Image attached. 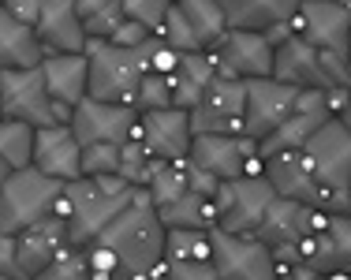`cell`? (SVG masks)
Instances as JSON below:
<instances>
[{
  "mask_svg": "<svg viewBox=\"0 0 351 280\" xmlns=\"http://www.w3.org/2000/svg\"><path fill=\"white\" fill-rule=\"evenodd\" d=\"M273 56H277V41L262 30H228L217 45L210 49V60L217 75L224 79H269L273 75Z\"/></svg>",
  "mask_w": 351,
  "mask_h": 280,
  "instance_id": "cell-11",
  "label": "cell"
},
{
  "mask_svg": "<svg viewBox=\"0 0 351 280\" xmlns=\"http://www.w3.org/2000/svg\"><path fill=\"white\" fill-rule=\"evenodd\" d=\"M169 8H172V0H123V19L138 23L149 34H161L165 19H169Z\"/></svg>",
  "mask_w": 351,
  "mask_h": 280,
  "instance_id": "cell-35",
  "label": "cell"
},
{
  "mask_svg": "<svg viewBox=\"0 0 351 280\" xmlns=\"http://www.w3.org/2000/svg\"><path fill=\"white\" fill-rule=\"evenodd\" d=\"M329 213L322 205H306V202H291V199H273V205L265 209L262 225H258V240L269 243L273 251L277 246H291L299 240H306L311 232H322L329 225Z\"/></svg>",
  "mask_w": 351,
  "mask_h": 280,
  "instance_id": "cell-18",
  "label": "cell"
},
{
  "mask_svg": "<svg viewBox=\"0 0 351 280\" xmlns=\"http://www.w3.org/2000/svg\"><path fill=\"white\" fill-rule=\"evenodd\" d=\"M135 191L138 187H131L123 176H82V179L64 183L56 217L68 225L71 246L86 251V246L131 205Z\"/></svg>",
  "mask_w": 351,
  "mask_h": 280,
  "instance_id": "cell-2",
  "label": "cell"
},
{
  "mask_svg": "<svg viewBox=\"0 0 351 280\" xmlns=\"http://www.w3.org/2000/svg\"><path fill=\"white\" fill-rule=\"evenodd\" d=\"M291 30L322 53L348 56L351 49V12L340 8L337 0H303L291 19Z\"/></svg>",
  "mask_w": 351,
  "mask_h": 280,
  "instance_id": "cell-15",
  "label": "cell"
},
{
  "mask_svg": "<svg viewBox=\"0 0 351 280\" xmlns=\"http://www.w3.org/2000/svg\"><path fill=\"white\" fill-rule=\"evenodd\" d=\"M228 34V19L217 0H172L161 38L180 53H210Z\"/></svg>",
  "mask_w": 351,
  "mask_h": 280,
  "instance_id": "cell-8",
  "label": "cell"
},
{
  "mask_svg": "<svg viewBox=\"0 0 351 280\" xmlns=\"http://www.w3.org/2000/svg\"><path fill=\"white\" fill-rule=\"evenodd\" d=\"M0 120H4V105H0Z\"/></svg>",
  "mask_w": 351,
  "mask_h": 280,
  "instance_id": "cell-49",
  "label": "cell"
},
{
  "mask_svg": "<svg viewBox=\"0 0 351 280\" xmlns=\"http://www.w3.org/2000/svg\"><path fill=\"white\" fill-rule=\"evenodd\" d=\"M82 176H120V146L112 142L82 146Z\"/></svg>",
  "mask_w": 351,
  "mask_h": 280,
  "instance_id": "cell-37",
  "label": "cell"
},
{
  "mask_svg": "<svg viewBox=\"0 0 351 280\" xmlns=\"http://www.w3.org/2000/svg\"><path fill=\"white\" fill-rule=\"evenodd\" d=\"M265 179L277 191V199H291V202H306V205H322L329 209V194L317 183V176L311 172L303 150H280L273 157H265Z\"/></svg>",
  "mask_w": 351,
  "mask_h": 280,
  "instance_id": "cell-20",
  "label": "cell"
},
{
  "mask_svg": "<svg viewBox=\"0 0 351 280\" xmlns=\"http://www.w3.org/2000/svg\"><path fill=\"white\" fill-rule=\"evenodd\" d=\"M157 34L146 38L142 45H112V41H90V97L101 101H120L131 105L142 75L149 71V56H154Z\"/></svg>",
  "mask_w": 351,
  "mask_h": 280,
  "instance_id": "cell-3",
  "label": "cell"
},
{
  "mask_svg": "<svg viewBox=\"0 0 351 280\" xmlns=\"http://www.w3.org/2000/svg\"><path fill=\"white\" fill-rule=\"evenodd\" d=\"M243 109L247 82L217 75L191 109V127H195V135H243Z\"/></svg>",
  "mask_w": 351,
  "mask_h": 280,
  "instance_id": "cell-13",
  "label": "cell"
},
{
  "mask_svg": "<svg viewBox=\"0 0 351 280\" xmlns=\"http://www.w3.org/2000/svg\"><path fill=\"white\" fill-rule=\"evenodd\" d=\"M169 280H221L210 262H165Z\"/></svg>",
  "mask_w": 351,
  "mask_h": 280,
  "instance_id": "cell-38",
  "label": "cell"
},
{
  "mask_svg": "<svg viewBox=\"0 0 351 280\" xmlns=\"http://www.w3.org/2000/svg\"><path fill=\"white\" fill-rule=\"evenodd\" d=\"M273 79L288 82V86H299V90H348L351 68H348V56L322 53V49H314L311 41H303L291 30L277 45Z\"/></svg>",
  "mask_w": 351,
  "mask_h": 280,
  "instance_id": "cell-5",
  "label": "cell"
},
{
  "mask_svg": "<svg viewBox=\"0 0 351 280\" xmlns=\"http://www.w3.org/2000/svg\"><path fill=\"white\" fill-rule=\"evenodd\" d=\"M71 246L68 225L60 217H45L38 225L23 228L15 236V251H19V280H34L49 262H56Z\"/></svg>",
  "mask_w": 351,
  "mask_h": 280,
  "instance_id": "cell-22",
  "label": "cell"
},
{
  "mask_svg": "<svg viewBox=\"0 0 351 280\" xmlns=\"http://www.w3.org/2000/svg\"><path fill=\"white\" fill-rule=\"evenodd\" d=\"M8 172H12V168H8V164H4V157H0V187H4V179H8Z\"/></svg>",
  "mask_w": 351,
  "mask_h": 280,
  "instance_id": "cell-46",
  "label": "cell"
},
{
  "mask_svg": "<svg viewBox=\"0 0 351 280\" xmlns=\"http://www.w3.org/2000/svg\"><path fill=\"white\" fill-rule=\"evenodd\" d=\"M149 199L154 205H169L176 202L180 194L191 191V179H187V161H165L161 168H157V176L149 179Z\"/></svg>",
  "mask_w": 351,
  "mask_h": 280,
  "instance_id": "cell-33",
  "label": "cell"
},
{
  "mask_svg": "<svg viewBox=\"0 0 351 280\" xmlns=\"http://www.w3.org/2000/svg\"><path fill=\"white\" fill-rule=\"evenodd\" d=\"M176 64H180V49H172L169 41L157 34V45H154V56H149V71H157V75H172Z\"/></svg>",
  "mask_w": 351,
  "mask_h": 280,
  "instance_id": "cell-39",
  "label": "cell"
},
{
  "mask_svg": "<svg viewBox=\"0 0 351 280\" xmlns=\"http://www.w3.org/2000/svg\"><path fill=\"white\" fill-rule=\"evenodd\" d=\"M337 4H340V8H348V12H351V0H337Z\"/></svg>",
  "mask_w": 351,
  "mask_h": 280,
  "instance_id": "cell-47",
  "label": "cell"
},
{
  "mask_svg": "<svg viewBox=\"0 0 351 280\" xmlns=\"http://www.w3.org/2000/svg\"><path fill=\"white\" fill-rule=\"evenodd\" d=\"M34 135L38 127H30L27 120H0V157L8 168H27L34 164Z\"/></svg>",
  "mask_w": 351,
  "mask_h": 280,
  "instance_id": "cell-29",
  "label": "cell"
},
{
  "mask_svg": "<svg viewBox=\"0 0 351 280\" xmlns=\"http://www.w3.org/2000/svg\"><path fill=\"white\" fill-rule=\"evenodd\" d=\"M0 280H4V277H0Z\"/></svg>",
  "mask_w": 351,
  "mask_h": 280,
  "instance_id": "cell-51",
  "label": "cell"
},
{
  "mask_svg": "<svg viewBox=\"0 0 351 280\" xmlns=\"http://www.w3.org/2000/svg\"><path fill=\"white\" fill-rule=\"evenodd\" d=\"M340 123L351 131V90H348V97H344V109H340Z\"/></svg>",
  "mask_w": 351,
  "mask_h": 280,
  "instance_id": "cell-44",
  "label": "cell"
},
{
  "mask_svg": "<svg viewBox=\"0 0 351 280\" xmlns=\"http://www.w3.org/2000/svg\"><path fill=\"white\" fill-rule=\"evenodd\" d=\"M348 68H351V49H348Z\"/></svg>",
  "mask_w": 351,
  "mask_h": 280,
  "instance_id": "cell-48",
  "label": "cell"
},
{
  "mask_svg": "<svg viewBox=\"0 0 351 280\" xmlns=\"http://www.w3.org/2000/svg\"><path fill=\"white\" fill-rule=\"evenodd\" d=\"M299 86H288L280 79H250L247 82V109H243V135L262 142L265 135L280 127L295 112Z\"/></svg>",
  "mask_w": 351,
  "mask_h": 280,
  "instance_id": "cell-14",
  "label": "cell"
},
{
  "mask_svg": "<svg viewBox=\"0 0 351 280\" xmlns=\"http://www.w3.org/2000/svg\"><path fill=\"white\" fill-rule=\"evenodd\" d=\"M224 8L228 30H262L269 34L273 27H291L303 0H217Z\"/></svg>",
  "mask_w": 351,
  "mask_h": 280,
  "instance_id": "cell-25",
  "label": "cell"
},
{
  "mask_svg": "<svg viewBox=\"0 0 351 280\" xmlns=\"http://www.w3.org/2000/svg\"><path fill=\"white\" fill-rule=\"evenodd\" d=\"M299 266L317 277H329L337 269H351V209L329 213V225L299 240Z\"/></svg>",
  "mask_w": 351,
  "mask_h": 280,
  "instance_id": "cell-17",
  "label": "cell"
},
{
  "mask_svg": "<svg viewBox=\"0 0 351 280\" xmlns=\"http://www.w3.org/2000/svg\"><path fill=\"white\" fill-rule=\"evenodd\" d=\"M210 228H169L165 236V262H210Z\"/></svg>",
  "mask_w": 351,
  "mask_h": 280,
  "instance_id": "cell-31",
  "label": "cell"
},
{
  "mask_svg": "<svg viewBox=\"0 0 351 280\" xmlns=\"http://www.w3.org/2000/svg\"><path fill=\"white\" fill-rule=\"evenodd\" d=\"M146 38H154V34H149V30H142L138 23L123 19V23H120V30H116V34L108 38V41H112V45H142Z\"/></svg>",
  "mask_w": 351,
  "mask_h": 280,
  "instance_id": "cell-42",
  "label": "cell"
},
{
  "mask_svg": "<svg viewBox=\"0 0 351 280\" xmlns=\"http://www.w3.org/2000/svg\"><path fill=\"white\" fill-rule=\"evenodd\" d=\"M34 168H41L53 179H60V183L82 179V142L71 131V123L38 127V135H34Z\"/></svg>",
  "mask_w": 351,
  "mask_h": 280,
  "instance_id": "cell-21",
  "label": "cell"
},
{
  "mask_svg": "<svg viewBox=\"0 0 351 280\" xmlns=\"http://www.w3.org/2000/svg\"><path fill=\"white\" fill-rule=\"evenodd\" d=\"M165 228H217V202L210 194L187 191L169 205H157Z\"/></svg>",
  "mask_w": 351,
  "mask_h": 280,
  "instance_id": "cell-28",
  "label": "cell"
},
{
  "mask_svg": "<svg viewBox=\"0 0 351 280\" xmlns=\"http://www.w3.org/2000/svg\"><path fill=\"white\" fill-rule=\"evenodd\" d=\"M138 120L142 112L135 105H120V101H101V97H82L71 109V131L79 135L82 146L94 142H112L123 146L138 135Z\"/></svg>",
  "mask_w": 351,
  "mask_h": 280,
  "instance_id": "cell-12",
  "label": "cell"
},
{
  "mask_svg": "<svg viewBox=\"0 0 351 280\" xmlns=\"http://www.w3.org/2000/svg\"><path fill=\"white\" fill-rule=\"evenodd\" d=\"M277 191L269 187L265 176H239V179H224L217 187L213 202H217V228L224 232H239V236H254L262 225L265 209L273 205Z\"/></svg>",
  "mask_w": 351,
  "mask_h": 280,
  "instance_id": "cell-10",
  "label": "cell"
},
{
  "mask_svg": "<svg viewBox=\"0 0 351 280\" xmlns=\"http://www.w3.org/2000/svg\"><path fill=\"white\" fill-rule=\"evenodd\" d=\"M165 236L169 228L161 225L154 199L146 187H138L131 205L97 236L94 243H105L120 262V280H149L165 266Z\"/></svg>",
  "mask_w": 351,
  "mask_h": 280,
  "instance_id": "cell-1",
  "label": "cell"
},
{
  "mask_svg": "<svg viewBox=\"0 0 351 280\" xmlns=\"http://www.w3.org/2000/svg\"><path fill=\"white\" fill-rule=\"evenodd\" d=\"M41 60H45V45H41L38 30L0 8V71L38 68Z\"/></svg>",
  "mask_w": 351,
  "mask_h": 280,
  "instance_id": "cell-26",
  "label": "cell"
},
{
  "mask_svg": "<svg viewBox=\"0 0 351 280\" xmlns=\"http://www.w3.org/2000/svg\"><path fill=\"white\" fill-rule=\"evenodd\" d=\"M64 183L45 176L41 168L27 164V168H12L0 187V232L19 236L23 228L38 225L45 217H56Z\"/></svg>",
  "mask_w": 351,
  "mask_h": 280,
  "instance_id": "cell-4",
  "label": "cell"
},
{
  "mask_svg": "<svg viewBox=\"0 0 351 280\" xmlns=\"http://www.w3.org/2000/svg\"><path fill=\"white\" fill-rule=\"evenodd\" d=\"M210 266L217 269L221 280H280L277 262H273V246L262 243L258 236H239L210 228Z\"/></svg>",
  "mask_w": 351,
  "mask_h": 280,
  "instance_id": "cell-9",
  "label": "cell"
},
{
  "mask_svg": "<svg viewBox=\"0 0 351 280\" xmlns=\"http://www.w3.org/2000/svg\"><path fill=\"white\" fill-rule=\"evenodd\" d=\"M325 280H351V269H337V273H329Z\"/></svg>",
  "mask_w": 351,
  "mask_h": 280,
  "instance_id": "cell-45",
  "label": "cell"
},
{
  "mask_svg": "<svg viewBox=\"0 0 351 280\" xmlns=\"http://www.w3.org/2000/svg\"><path fill=\"white\" fill-rule=\"evenodd\" d=\"M138 142L154 153L157 161H187L195 127H191V109H154L142 112L138 120Z\"/></svg>",
  "mask_w": 351,
  "mask_h": 280,
  "instance_id": "cell-19",
  "label": "cell"
},
{
  "mask_svg": "<svg viewBox=\"0 0 351 280\" xmlns=\"http://www.w3.org/2000/svg\"><path fill=\"white\" fill-rule=\"evenodd\" d=\"M34 30H38L41 45H45V53H86V45H90L75 0H45Z\"/></svg>",
  "mask_w": 351,
  "mask_h": 280,
  "instance_id": "cell-23",
  "label": "cell"
},
{
  "mask_svg": "<svg viewBox=\"0 0 351 280\" xmlns=\"http://www.w3.org/2000/svg\"><path fill=\"white\" fill-rule=\"evenodd\" d=\"M258 153V142L247 135H195L187 164L198 172H210L213 179H239L247 176V164Z\"/></svg>",
  "mask_w": 351,
  "mask_h": 280,
  "instance_id": "cell-16",
  "label": "cell"
},
{
  "mask_svg": "<svg viewBox=\"0 0 351 280\" xmlns=\"http://www.w3.org/2000/svg\"><path fill=\"white\" fill-rule=\"evenodd\" d=\"M45 86L64 109H75L90 94V56L86 53H45L41 60Z\"/></svg>",
  "mask_w": 351,
  "mask_h": 280,
  "instance_id": "cell-24",
  "label": "cell"
},
{
  "mask_svg": "<svg viewBox=\"0 0 351 280\" xmlns=\"http://www.w3.org/2000/svg\"><path fill=\"white\" fill-rule=\"evenodd\" d=\"M161 164L165 161H157L154 153L138 142V138H131V142L120 146V176L128 179L131 187H149V179L157 176V168H161Z\"/></svg>",
  "mask_w": 351,
  "mask_h": 280,
  "instance_id": "cell-32",
  "label": "cell"
},
{
  "mask_svg": "<svg viewBox=\"0 0 351 280\" xmlns=\"http://www.w3.org/2000/svg\"><path fill=\"white\" fill-rule=\"evenodd\" d=\"M217 79V68L210 60V53H180V64L169 75L172 86V105L176 109H195L198 97L210 90V82Z\"/></svg>",
  "mask_w": 351,
  "mask_h": 280,
  "instance_id": "cell-27",
  "label": "cell"
},
{
  "mask_svg": "<svg viewBox=\"0 0 351 280\" xmlns=\"http://www.w3.org/2000/svg\"><path fill=\"white\" fill-rule=\"evenodd\" d=\"M41 8H45V0H4V12H12L15 19L30 23V27H34V23H38Z\"/></svg>",
  "mask_w": 351,
  "mask_h": 280,
  "instance_id": "cell-41",
  "label": "cell"
},
{
  "mask_svg": "<svg viewBox=\"0 0 351 280\" xmlns=\"http://www.w3.org/2000/svg\"><path fill=\"white\" fill-rule=\"evenodd\" d=\"M135 105L138 112H154V109H172V86L169 75H157V71H146L135 90Z\"/></svg>",
  "mask_w": 351,
  "mask_h": 280,
  "instance_id": "cell-34",
  "label": "cell"
},
{
  "mask_svg": "<svg viewBox=\"0 0 351 280\" xmlns=\"http://www.w3.org/2000/svg\"><path fill=\"white\" fill-rule=\"evenodd\" d=\"M0 8H4V0H0Z\"/></svg>",
  "mask_w": 351,
  "mask_h": 280,
  "instance_id": "cell-50",
  "label": "cell"
},
{
  "mask_svg": "<svg viewBox=\"0 0 351 280\" xmlns=\"http://www.w3.org/2000/svg\"><path fill=\"white\" fill-rule=\"evenodd\" d=\"M0 105L4 116L27 120L30 127H53V123H71V109H64L45 86V75L38 68L0 71Z\"/></svg>",
  "mask_w": 351,
  "mask_h": 280,
  "instance_id": "cell-7",
  "label": "cell"
},
{
  "mask_svg": "<svg viewBox=\"0 0 351 280\" xmlns=\"http://www.w3.org/2000/svg\"><path fill=\"white\" fill-rule=\"evenodd\" d=\"M34 280H94L90 277V266H86V251L68 246V251H64L56 262H49Z\"/></svg>",
  "mask_w": 351,
  "mask_h": 280,
  "instance_id": "cell-36",
  "label": "cell"
},
{
  "mask_svg": "<svg viewBox=\"0 0 351 280\" xmlns=\"http://www.w3.org/2000/svg\"><path fill=\"white\" fill-rule=\"evenodd\" d=\"M280 280H325V277H317V273H311V269L299 266V269H291V273H284Z\"/></svg>",
  "mask_w": 351,
  "mask_h": 280,
  "instance_id": "cell-43",
  "label": "cell"
},
{
  "mask_svg": "<svg viewBox=\"0 0 351 280\" xmlns=\"http://www.w3.org/2000/svg\"><path fill=\"white\" fill-rule=\"evenodd\" d=\"M303 157L329 194V209H351V131L340 123V116L325 120L314 131L303 146Z\"/></svg>",
  "mask_w": 351,
  "mask_h": 280,
  "instance_id": "cell-6",
  "label": "cell"
},
{
  "mask_svg": "<svg viewBox=\"0 0 351 280\" xmlns=\"http://www.w3.org/2000/svg\"><path fill=\"white\" fill-rule=\"evenodd\" d=\"M90 41H108L123 23V0H75Z\"/></svg>",
  "mask_w": 351,
  "mask_h": 280,
  "instance_id": "cell-30",
  "label": "cell"
},
{
  "mask_svg": "<svg viewBox=\"0 0 351 280\" xmlns=\"http://www.w3.org/2000/svg\"><path fill=\"white\" fill-rule=\"evenodd\" d=\"M0 277L19 280V251H15V236L0 232Z\"/></svg>",
  "mask_w": 351,
  "mask_h": 280,
  "instance_id": "cell-40",
  "label": "cell"
}]
</instances>
